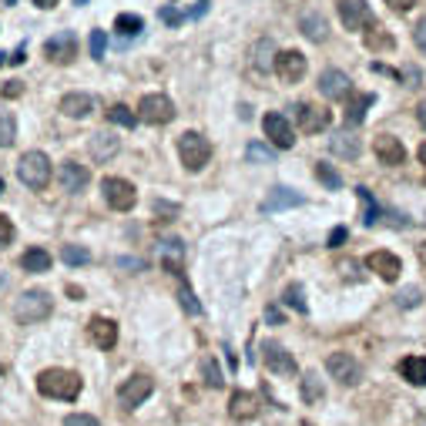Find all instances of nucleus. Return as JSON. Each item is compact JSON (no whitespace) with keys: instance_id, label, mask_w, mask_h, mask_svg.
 I'll list each match as a JSON object with an SVG mask.
<instances>
[{"instance_id":"44","label":"nucleus","mask_w":426,"mask_h":426,"mask_svg":"<svg viewBox=\"0 0 426 426\" xmlns=\"http://www.w3.org/2000/svg\"><path fill=\"white\" fill-rule=\"evenodd\" d=\"M64 426H101L94 416H88V413H71L64 420Z\"/></svg>"},{"instance_id":"6","label":"nucleus","mask_w":426,"mask_h":426,"mask_svg":"<svg viewBox=\"0 0 426 426\" xmlns=\"http://www.w3.org/2000/svg\"><path fill=\"white\" fill-rule=\"evenodd\" d=\"M175 104L168 94H144L142 104H138V118L148 121V124H168V121H175Z\"/></svg>"},{"instance_id":"57","label":"nucleus","mask_w":426,"mask_h":426,"mask_svg":"<svg viewBox=\"0 0 426 426\" xmlns=\"http://www.w3.org/2000/svg\"><path fill=\"white\" fill-rule=\"evenodd\" d=\"M302 426H316V423H309V420H302Z\"/></svg>"},{"instance_id":"42","label":"nucleus","mask_w":426,"mask_h":426,"mask_svg":"<svg viewBox=\"0 0 426 426\" xmlns=\"http://www.w3.org/2000/svg\"><path fill=\"white\" fill-rule=\"evenodd\" d=\"M104 47H108V37H104V31H94V34H91V57H94V61H101V57H104Z\"/></svg>"},{"instance_id":"33","label":"nucleus","mask_w":426,"mask_h":426,"mask_svg":"<svg viewBox=\"0 0 426 426\" xmlns=\"http://www.w3.org/2000/svg\"><path fill=\"white\" fill-rule=\"evenodd\" d=\"M114 31L124 34V37H134V34L144 31V21L138 14H118V21H114Z\"/></svg>"},{"instance_id":"54","label":"nucleus","mask_w":426,"mask_h":426,"mask_svg":"<svg viewBox=\"0 0 426 426\" xmlns=\"http://www.w3.org/2000/svg\"><path fill=\"white\" fill-rule=\"evenodd\" d=\"M34 4H37V7H41V11H51V7H57V4H61V0H34Z\"/></svg>"},{"instance_id":"58","label":"nucleus","mask_w":426,"mask_h":426,"mask_svg":"<svg viewBox=\"0 0 426 426\" xmlns=\"http://www.w3.org/2000/svg\"><path fill=\"white\" fill-rule=\"evenodd\" d=\"M0 192H4V182H0Z\"/></svg>"},{"instance_id":"4","label":"nucleus","mask_w":426,"mask_h":426,"mask_svg":"<svg viewBox=\"0 0 426 426\" xmlns=\"http://www.w3.org/2000/svg\"><path fill=\"white\" fill-rule=\"evenodd\" d=\"M178 154H182V164L188 172H202L208 164V158H212V142L198 132H185L178 138Z\"/></svg>"},{"instance_id":"34","label":"nucleus","mask_w":426,"mask_h":426,"mask_svg":"<svg viewBox=\"0 0 426 426\" xmlns=\"http://www.w3.org/2000/svg\"><path fill=\"white\" fill-rule=\"evenodd\" d=\"M14 138H17V121H14L11 111L0 108V148L14 144Z\"/></svg>"},{"instance_id":"15","label":"nucleus","mask_w":426,"mask_h":426,"mask_svg":"<svg viewBox=\"0 0 426 426\" xmlns=\"http://www.w3.org/2000/svg\"><path fill=\"white\" fill-rule=\"evenodd\" d=\"M295 124L302 134H319L329 128V111L326 108H316V104H299L295 108Z\"/></svg>"},{"instance_id":"13","label":"nucleus","mask_w":426,"mask_h":426,"mask_svg":"<svg viewBox=\"0 0 426 426\" xmlns=\"http://www.w3.org/2000/svg\"><path fill=\"white\" fill-rule=\"evenodd\" d=\"M262 128H265V138H269V144H275V148H292L295 144V132H292V124L285 121V114H265L262 121Z\"/></svg>"},{"instance_id":"3","label":"nucleus","mask_w":426,"mask_h":426,"mask_svg":"<svg viewBox=\"0 0 426 426\" xmlns=\"http://www.w3.org/2000/svg\"><path fill=\"white\" fill-rule=\"evenodd\" d=\"M51 309H54L51 295L41 292V289H31V292H24L21 299L14 302V316H17V322H24V326H34V322H41V319L51 316Z\"/></svg>"},{"instance_id":"14","label":"nucleus","mask_w":426,"mask_h":426,"mask_svg":"<svg viewBox=\"0 0 426 426\" xmlns=\"http://www.w3.org/2000/svg\"><path fill=\"white\" fill-rule=\"evenodd\" d=\"M57 182H61V188L64 192H71V195H77V192H84L91 182V172L84 168V164H77V162H61V168H57Z\"/></svg>"},{"instance_id":"49","label":"nucleus","mask_w":426,"mask_h":426,"mask_svg":"<svg viewBox=\"0 0 426 426\" xmlns=\"http://www.w3.org/2000/svg\"><path fill=\"white\" fill-rule=\"evenodd\" d=\"M386 4H390V11H396V14H406L410 11V7H413L416 0H386Z\"/></svg>"},{"instance_id":"56","label":"nucleus","mask_w":426,"mask_h":426,"mask_svg":"<svg viewBox=\"0 0 426 426\" xmlns=\"http://www.w3.org/2000/svg\"><path fill=\"white\" fill-rule=\"evenodd\" d=\"M420 259H423V262H426V245H423V249H420Z\"/></svg>"},{"instance_id":"5","label":"nucleus","mask_w":426,"mask_h":426,"mask_svg":"<svg viewBox=\"0 0 426 426\" xmlns=\"http://www.w3.org/2000/svg\"><path fill=\"white\" fill-rule=\"evenodd\" d=\"M101 192H104V202H108L114 212H132L134 202H138V192L128 178H104L101 182Z\"/></svg>"},{"instance_id":"10","label":"nucleus","mask_w":426,"mask_h":426,"mask_svg":"<svg viewBox=\"0 0 426 426\" xmlns=\"http://www.w3.org/2000/svg\"><path fill=\"white\" fill-rule=\"evenodd\" d=\"M339 21L346 31H366L372 24V11L366 0H339Z\"/></svg>"},{"instance_id":"1","label":"nucleus","mask_w":426,"mask_h":426,"mask_svg":"<svg viewBox=\"0 0 426 426\" xmlns=\"http://www.w3.org/2000/svg\"><path fill=\"white\" fill-rule=\"evenodd\" d=\"M37 393L41 396H51V400H64V403H71V400H77L81 396V376L71 370H44L41 376H37Z\"/></svg>"},{"instance_id":"48","label":"nucleus","mask_w":426,"mask_h":426,"mask_svg":"<svg viewBox=\"0 0 426 426\" xmlns=\"http://www.w3.org/2000/svg\"><path fill=\"white\" fill-rule=\"evenodd\" d=\"M346 235H350V232H346V225H339V229H332V235H329V249H339V245L346 242Z\"/></svg>"},{"instance_id":"41","label":"nucleus","mask_w":426,"mask_h":426,"mask_svg":"<svg viewBox=\"0 0 426 426\" xmlns=\"http://www.w3.org/2000/svg\"><path fill=\"white\" fill-rule=\"evenodd\" d=\"M282 299H285V306H292L295 312H302V316L309 312V306H306V299H302V289H299V285H289Z\"/></svg>"},{"instance_id":"22","label":"nucleus","mask_w":426,"mask_h":426,"mask_svg":"<svg viewBox=\"0 0 426 426\" xmlns=\"http://www.w3.org/2000/svg\"><path fill=\"white\" fill-rule=\"evenodd\" d=\"M158 255H162V265L172 275H182V259H185V245L178 239H164L158 245Z\"/></svg>"},{"instance_id":"8","label":"nucleus","mask_w":426,"mask_h":426,"mask_svg":"<svg viewBox=\"0 0 426 426\" xmlns=\"http://www.w3.org/2000/svg\"><path fill=\"white\" fill-rule=\"evenodd\" d=\"M152 393H154V380H152V376H144V372H138V376H132V380L121 382L118 400H121L124 410H134V406H142Z\"/></svg>"},{"instance_id":"12","label":"nucleus","mask_w":426,"mask_h":426,"mask_svg":"<svg viewBox=\"0 0 426 426\" xmlns=\"http://www.w3.org/2000/svg\"><path fill=\"white\" fill-rule=\"evenodd\" d=\"M262 360H265V366H269V372H275V376H295V360L282 342H265Z\"/></svg>"},{"instance_id":"52","label":"nucleus","mask_w":426,"mask_h":426,"mask_svg":"<svg viewBox=\"0 0 426 426\" xmlns=\"http://www.w3.org/2000/svg\"><path fill=\"white\" fill-rule=\"evenodd\" d=\"M265 319H269V322H282V312H279V309H265Z\"/></svg>"},{"instance_id":"40","label":"nucleus","mask_w":426,"mask_h":426,"mask_svg":"<svg viewBox=\"0 0 426 426\" xmlns=\"http://www.w3.org/2000/svg\"><path fill=\"white\" fill-rule=\"evenodd\" d=\"M178 299H182V309H185L188 316H202V302L195 299V292H192L188 285H182V289H178Z\"/></svg>"},{"instance_id":"47","label":"nucleus","mask_w":426,"mask_h":426,"mask_svg":"<svg viewBox=\"0 0 426 426\" xmlns=\"http://www.w3.org/2000/svg\"><path fill=\"white\" fill-rule=\"evenodd\" d=\"M0 94H4V98H21V94H24V84H21V81H7Z\"/></svg>"},{"instance_id":"29","label":"nucleus","mask_w":426,"mask_h":426,"mask_svg":"<svg viewBox=\"0 0 426 426\" xmlns=\"http://www.w3.org/2000/svg\"><path fill=\"white\" fill-rule=\"evenodd\" d=\"M21 269H24V272H47V269H51V252L27 249L21 255Z\"/></svg>"},{"instance_id":"32","label":"nucleus","mask_w":426,"mask_h":426,"mask_svg":"<svg viewBox=\"0 0 426 426\" xmlns=\"http://www.w3.org/2000/svg\"><path fill=\"white\" fill-rule=\"evenodd\" d=\"M356 195H360V202H362V225L366 229H372L376 222H380V205L372 202V195H370V188H356Z\"/></svg>"},{"instance_id":"51","label":"nucleus","mask_w":426,"mask_h":426,"mask_svg":"<svg viewBox=\"0 0 426 426\" xmlns=\"http://www.w3.org/2000/svg\"><path fill=\"white\" fill-rule=\"evenodd\" d=\"M162 21H164V24H182V14L172 11V7H164V11H162Z\"/></svg>"},{"instance_id":"27","label":"nucleus","mask_w":426,"mask_h":426,"mask_svg":"<svg viewBox=\"0 0 426 426\" xmlns=\"http://www.w3.org/2000/svg\"><path fill=\"white\" fill-rule=\"evenodd\" d=\"M292 205H302V195H295L292 188H275L262 202V212L272 215V212H282V208H292Z\"/></svg>"},{"instance_id":"55","label":"nucleus","mask_w":426,"mask_h":426,"mask_svg":"<svg viewBox=\"0 0 426 426\" xmlns=\"http://www.w3.org/2000/svg\"><path fill=\"white\" fill-rule=\"evenodd\" d=\"M420 162L426 164V144H420Z\"/></svg>"},{"instance_id":"43","label":"nucleus","mask_w":426,"mask_h":426,"mask_svg":"<svg viewBox=\"0 0 426 426\" xmlns=\"http://www.w3.org/2000/svg\"><path fill=\"white\" fill-rule=\"evenodd\" d=\"M396 302H400V306H403V309H413V306H420V289H416V285H410L406 292H400V295H396Z\"/></svg>"},{"instance_id":"39","label":"nucleus","mask_w":426,"mask_h":426,"mask_svg":"<svg viewBox=\"0 0 426 426\" xmlns=\"http://www.w3.org/2000/svg\"><path fill=\"white\" fill-rule=\"evenodd\" d=\"M61 259H64L67 265H88L91 262V252L81 249V245H64V249H61Z\"/></svg>"},{"instance_id":"45","label":"nucleus","mask_w":426,"mask_h":426,"mask_svg":"<svg viewBox=\"0 0 426 426\" xmlns=\"http://www.w3.org/2000/svg\"><path fill=\"white\" fill-rule=\"evenodd\" d=\"M14 242V222L7 215H0V245H11Z\"/></svg>"},{"instance_id":"28","label":"nucleus","mask_w":426,"mask_h":426,"mask_svg":"<svg viewBox=\"0 0 426 426\" xmlns=\"http://www.w3.org/2000/svg\"><path fill=\"white\" fill-rule=\"evenodd\" d=\"M329 148H332V152H336L339 158H360V152H362L360 138H356L352 132H339V134H332Z\"/></svg>"},{"instance_id":"31","label":"nucleus","mask_w":426,"mask_h":426,"mask_svg":"<svg viewBox=\"0 0 426 426\" xmlns=\"http://www.w3.org/2000/svg\"><path fill=\"white\" fill-rule=\"evenodd\" d=\"M299 27H302V34L309 41H326V17L322 14H306Z\"/></svg>"},{"instance_id":"30","label":"nucleus","mask_w":426,"mask_h":426,"mask_svg":"<svg viewBox=\"0 0 426 426\" xmlns=\"http://www.w3.org/2000/svg\"><path fill=\"white\" fill-rule=\"evenodd\" d=\"M302 400H306V403H322V400H326V390H322L319 372H306V376H302Z\"/></svg>"},{"instance_id":"23","label":"nucleus","mask_w":426,"mask_h":426,"mask_svg":"<svg viewBox=\"0 0 426 426\" xmlns=\"http://www.w3.org/2000/svg\"><path fill=\"white\" fill-rule=\"evenodd\" d=\"M61 111H64L67 118H88L91 111H94V98L81 94V91H71V94L61 98Z\"/></svg>"},{"instance_id":"36","label":"nucleus","mask_w":426,"mask_h":426,"mask_svg":"<svg viewBox=\"0 0 426 426\" xmlns=\"http://www.w3.org/2000/svg\"><path fill=\"white\" fill-rule=\"evenodd\" d=\"M245 158H249L252 164H272V148L269 144H262V142H252L249 148H245Z\"/></svg>"},{"instance_id":"26","label":"nucleus","mask_w":426,"mask_h":426,"mask_svg":"<svg viewBox=\"0 0 426 426\" xmlns=\"http://www.w3.org/2000/svg\"><path fill=\"white\" fill-rule=\"evenodd\" d=\"M366 47L376 51V54H390V51L396 47V41H393V34L386 31V27H380V24L372 21L370 27H366Z\"/></svg>"},{"instance_id":"59","label":"nucleus","mask_w":426,"mask_h":426,"mask_svg":"<svg viewBox=\"0 0 426 426\" xmlns=\"http://www.w3.org/2000/svg\"><path fill=\"white\" fill-rule=\"evenodd\" d=\"M0 372H4V366H0Z\"/></svg>"},{"instance_id":"2","label":"nucleus","mask_w":426,"mask_h":426,"mask_svg":"<svg viewBox=\"0 0 426 426\" xmlns=\"http://www.w3.org/2000/svg\"><path fill=\"white\" fill-rule=\"evenodd\" d=\"M17 175L27 188L34 192H44L51 185V175H54V168H51V158L44 152H27L21 154V162H17Z\"/></svg>"},{"instance_id":"53","label":"nucleus","mask_w":426,"mask_h":426,"mask_svg":"<svg viewBox=\"0 0 426 426\" xmlns=\"http://www.w3.org/2000/svg\"><path fill=\"white\" fill-rule=\"evenodd\" d=\"M416 121L426 128V101H420V108H416Z\"/></svg>"},{"instance_id":"37","label":"nucleus","mask_w":426,"mask_h":426,"mask_svg":"<svg viewBox=\"0 0 426 426\" xmlns=\"http://www.w3.org/2000/svg\"><path fill=\"white\" fill-rule=\"evenodd\" d=\"M316 178L329 188V192H339V188H342V178H339V172L332 168V164H322V162H319V164H316Z\"/></svg>"},{"instance_id":"17","label":"nucleus","mask_w":426,"mask_h":426,"mask_svg":"<svg viewBox=\"0 0 426 426\" xmlns=\"http://www.w3.org/2000/svg\"><path fill=\"white\" fill-rule=\"evenodd\" d=\"M319 91H322V98L326 101H342V98H350V91H352V81L350 74H342V71H326V74L319 77Z\"/></svg>"},{"instance_id":"60","label":"nucleus","mask_w":426,"mask_h":426,"mask_svg":"<svg viewBox=\"0 0 426 426\" xmlns=\"http://www.w3.org/2000/svg\"><path fill=\"white\" fill-rule=\"evenodd\" d=\"M202 4H205V0H202Z\"/></svg>"},{"instance_id":"16","label":"nucleus","mask_w":426,"mask_h":426,"mask_svg":"<svg viewBox=\"0 0 426 426\" xmlns=\"http://www.w3.org/2000/svg\"><path fill=\"white\" fill-rule=\"evenodd\" d=\"M366 269L380 275L382 282H396L400 272H403V262L396 259L393 252H372V255H366Z\"/></svg>"},{"instance_id":"24","label":"nucleus","mask_w":426,"mask_h":426,"mask_svg":"<svg viewBox=\"0 0 426 426\" xmlns=\"http://www.w3.org/2000/svg\"><path fill=\"white\" fill-rule=\"evenodd\" d=\"M376 104V98L372 94H360V91H350V101H346V124H362V118H366V111Z\"/></svg>"},{"instance_id":"35","label":"nucleus","mask_w":426,"mask_h":426,"mask_svg":"<svg viewBox=\"0 0 426 426\" xmlns=\"http://www.w3.org/2000/svg\"><path fill=\"white\" fill-rule=\"evenodd\" d=\"M108 121L121 124V128H134V124H138V114H134L128 104H114V108H108Z\"/></svg>"},{"instance_id":"21","label":"nucleus","mask_w":426,"mask_h":426,"mask_svg":"<svg viewBox=\"0 0 426 426\" xmlns=\"http://www.w3.org/2000/svg\"><path fill=\"white\" fill-rule=\"evenodd\" d=\"M88 148H91V158H94V162H108V158H114V154H118L121 142L111 132H98V134H91Z\"/></svg>"},{"instance_id":"9","label":"nucleus","mask_w":426,"mask_h":426,"mask_svg":"<svg viewBox=\"0 0 426 426\" xmlns=\"http://www.w3.org/2000/svg\"><path fill=\"white\" fill-rule=\"evenodd\" d=\"M326 370L332 380H339L342 386H356V382L362 380V366L360 360H352L350 352H332L326 360Z\"/></svg>"},{"instance_id":"7","label":"nucleus","mask_w":426,"mask_h":426,"mask_svg":"<svg viewBox=\"0 0 426 426\" xmlns=\"http://www.w3.org/2000/svg\"><path fill=\"white\" fill-rule=\"evenodd\" d=\"M275 74H279V81H285V84H295V81H302L309 71V61L302 51H279L272 61Z\"/></svg>"},{"instance_id":"20","label":"nucleus","mask_w":426,"mask_h":426,"mask_svg":"<svg viewBox=\"0 0 426 426\" xmlns=\"http://www.w3.org/2000/svg\"><path fill=\"white\" fill-rule=\"evenodd\" d=\"M376 158H380L382 164H390V168H396V164L406 162V148L400 138H393V134H380L376 138Z\"/></svg>"},{"instance_id":"19","label":"nucleus","mask_w":426,"mask_h":426,"mask_svg":"<svg viewBox=\"0 0 426 426\" xmlns=\"http://www.w3.org/2000/svg\"><path fill=\"white\" fill-rule=\"evenodd\" d=\"M259 396L255 393H242V390H235L229 400V416L232 420H239V423H245V420H255L259 416Z\"/></svg>"},{"instance_id":"46","label":"nucleus","mask_w":426,"mask_h":426,"mask_svg":"<svg viewBox=\"0 0 426 426\" xmlns=\"http://www.w3.org/2000/svg\"><path fill=\"white\" fill-rule=\"evenodd\" d=\"M413 41H416V47H420V51H423V54H426V17H423V21H420V24H416Z\"/></svg>"},{"instance_id":"18","label":"nucleus","mask_w":426,"mask_h":426,"mask_svg":"<svg viewBox=\"0 0 426 426\" xmlns=\"http://www.w3.org/2000/svg\"><path fill=\"white\" fill-rule=\"evenodd\" d=\"M88 336L98 350H104V352L114 350V342H118V322H114V319H104V316H94L88 322Z\"/></svg>"},{"instance_id":"11","label":"nucleus","mask_w":426,"mask_h":426,"mask_svg":"<svg viewBox=\"0 0 426 426\" xmlns=\"http://www.w3.org/2000/svg\"><path fill=\"white\" fill-rule=\"evenodd\" d=\"M44 57L47 61H54V64H71L77 57V37L71 31L54 34V37L44 44Z\"/></svg>"},{"instance_id":"38","label":"nucleus","mask_w":426,"mask_h":426,"mask_svg":"<svg viewBox=\"0 0 426 426\" xmlns=\"http://www.w3.org/2000/svg\"><path fill=\"white\" fill-rule=\"evenodd\" d=\"M202 372H205V382L212 386V390H222V386H225V380H222V370H219V362L212 360V356H205V360H202Z\"/></svg>"},{"instance_id":"50","label":"nucleus","mask_w":426,"mask_h":426,"mask_svg":"<svg viewBox=\"0 0 426 426\" xmlns=\"http://www.w3.org/2000/svg\"><path fill=\"white\" fill-rule=\"evenodd\" d=\"M400 74H406L410 88H420V71H416V67H406V71H400Z\"/></svg>"},{"instance_id":"25","label":"nucleus","mask_w":426,"mask_h":426,"mask_svg":"<svg viewBox=\"0 0 426 426\" xmlns=\"http://www.w3.org/2000/svg\"><path fill=\"white\" fill-rule=\"evenodd\" d=\"M396 370L410 386H426V356H406V360H400Z\"/></svg>"}]
</instances>
